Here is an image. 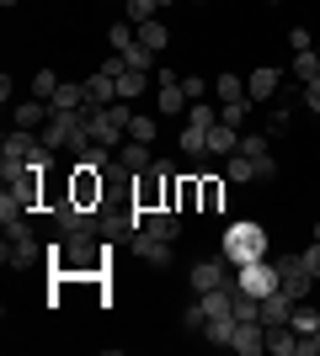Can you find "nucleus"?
<instances>
[{"label":"nucleus","mask_w":320,"mask_h":356,"mask_svg":"<svg viewBox=\"0 0 320 356\" xmlns=\"http://www.w3.org/2000/svg\"><path fill=\"white\" fill-rule=\"evenodd\" d=\"M182 154L187 160H203V154H208V128H192V122H187L182 128Z\"/></svg>","instance_id":"b1692460"},{"label":"nucleus","mask_w":320,"mask_h":356,"mask_svg":"<svg viewBox=\"0 0 320 356\" xmlns=\"http://www.w3.org/2000/svg\"><path fill=\"white\" fill-rule=\"evenodd\" d=\"M289 48H294V54H299V48H315V38H310V27H294V32H289Z\"/></svg>","instance_id":"58836bf2"},{"label":"nucleus","mask_w":320,"mask_h":356,"mask_svg":"<svg viewBox=\"0 0 320 356\" xmlns=\"http://www.w3.org/2000/svg\"><path fill=\"white\" fill-rule=\"evenodd\" d=\"M176 213H198V176H176Z\"/></svg>","instance_id":"a878e982"},{"label":"nucleus","mask_w":320,"mask_h":356,"mask_svg":"<svg viewBox=\"0 0 320 356\" xmlns=\"http://www.w3.org/2000/svg\"><path fill=\"white\" fill-rule=\"evenodd\" d=\"M229 351H241V356H261V351H267V325H261V319H235Z\"/></svg>","instance_id":"423d86ee"},{"label":"nucleus","mask_w":320,"mask_h":356,"mask_svg":"<svg viewBox=\"0 0 320 356\" xmlns=\"http://www.w3.org/2000/svg\"><path fill=\"white\" fill-rule=\"evenodd\" d=\"M235 149H241V128H224V122H219V128H208V154H235Z\"/></svg>","instance_id":"6ab92c4d"},{"label":"nucleus","mask_w":320,"mask_h":356,"mask_svg":"<svg viewBox=\"0 0 320 356\" xmlns=\"http://www.w3.org/2000/svg\"><path fill=\"white\" fill-rule=\"evenodd\" d=\"M289 74L299 80V86H305V80H315V74H320V54H315V48H299V54H294V64H289Z\"/></svg>","instance_id":"4be33fe9"},{"label":"nucleus","mask_w":320,"mask_h":356,"mask_svg":"<svg viewBox=\"0 0 320 356\" xmlns=\"http://www.w3.org/2000/svg\"><path fill=\"white\" fill-rule=\"evenodd\" d=\"M0 255H6V266H11V271H27V266H38V261H48V245L27 229V234H6V250H0Z\"/></svg>","instance_id":"7ed1b4c3"},{"label":"nucleus","mask_w":320,"mask_h":356,"mask_svg":"<svg viewBox=\"0 0 320 356\" xmlns=\"http://www.w3.org/2000/svg\"><path fill=\"white\" fill-rule=\"evenodd\" d=\"M123 59H128V70H155V59H160V54H155V48H144L134 38V48H123Z\"/></svg>","instance_id":"473e14b6"},{"label":"nucleus","mask_w":320,"mask_h":356,"mask_svg":"<svg viewBox=\"0 0 320 356\" xmlns=\"http://www.w3.org/2000/svg\"><path fill=\"white\" fill-rule=\"evenodd\" d=\"M277 86H283V70L261 64V70H251V74H245V102H251V106L277 102Z\"/></svg>","instance_id":"39448f33"},{"label":"nucleus","mask_w":320,"mask_h":356,"mask_svg":"<svg viewBox=\"0 0 320 356\" xmlns=\"http://www.w3.org/2000/svg\"><path fill=\"white\" fill-rule=\"evenodd\" d=\"M289 325L299 330V335H315V330H320V314L310 309V298H305V303H294V314H289Z\"/></svg>","instance_id":"cd10ccee"},{"label":"nucleus","mask_w":320,"mask_h":356,"mask_svg":"<svg viewBox=\"0 0 320 356\" xmlns=\"http://www.w3.org/2000/svg\"><path fill=\"white\" fill-rule=\"evenodd\" d=\"M203 325H208V309L203 303H182V330H198L203 335Z\"/></svg>","instance_id":"c9c22d12"},{"label":"nucleus","mask_w":320,"mask_h":356,"mask_svg":"<svg viewBox=\"0 0 320 356\" xmlns=\"http://www.w3.org/2000/svg\"><path fill=\"white\" fill-rule=\"evenodd\" d=\"M150 90V70H128V74H118V102H139Z\"/></svg>","instance_id":"a211bd4d"},{"label":"nucleus","mask_w":320,"mask_h":356,"mask_svg":"<svg viewBox=\"0 0 320 356\" xmlns=\"http://www.w3.org/2000/svg\"><path fill=\"white\" fill-rule=\"evenodd\" d=\"M229 335H235V314H219V319L203 325V341H213V346H229Z\"/></svg>","instance_id":"bb28decb"},{"label":"nucleus","mask_w":320,"mask_h":356,"mask_svg":"<svg viewBox=\"0 0 320 356\" xmlns=\"http://www.w3.org/2000/svg\"><path fill=\"white\" fill-rule=\"evenodd\" d=\"M48 112H54V106H48V102H38V96H27V102H16V112H11V118H16V128H27V134H38V128H43V122H48Z\"/></svg>","instance_id":"ddd939ff"},{"label":"nucleus","mask_w":320,"mask_h":356,"mask_svg":"<svg viewBox=\"0 0 320 356\" xmlns=\"http://www.w3.org/2000/svg\"><path fill=\"white\" fill-rule=\"evenodd\" d=\"M235 287L241 293H251V298H261V293H273L277 287V261H245V266H235Z\"/></svg>","instance_id":"20e7f679"},{"label":"nucleus","mask_w":320,"mask_h":356,"mask_svg":"<svg viewBox=\"0 0 320 356\" xmlns=\"http://www.w3.org/2000/svg\"><path fill=\"white\" fill-rule=\"evenodd\" d=\"M155 106H160L166 118H176V112L187 106V90H182V80H176L171 70H160V86H155Z\"/></svg>","instance_id":"9d476101"},{"label":"nucleus","mask_w":320,"mask_h":356,"mask_svg":"<svg viewBox=\"0 0 320 356\" xmlns=\"http://www.w3.org/2000/svg\"><path fill=\"white\" fill-rule=\"evenodd\" d=\"M48 106H59V112H80V106H86V80H64Z\"/></svg>","instance_id":"f3484780"},{"label":"nucleus","mask_w":320,"mask_h":356,"mask_svg":"<svg viewBox=\"0 0 320 356\" xmlns=\"http://www.w3.org/2000/svg\"><path fill=\"white\" fill-rule=\"evenodd\" d=\"M213 96H219V102H245V74H219V80H213Z\"/></svg>","instance_id":"5701e85b"},{"label":"nucleus","mask_w":320,"mask_h":356,"mask_svg":"<svg viewBox=\"0 0 320 356\" xmlns=\"http://www.w3.org/2000/svg\"><path fill=\"white\" fill-rule=\"evenodd\" d=\"M294 314V298L283 293V287H273V293H261V325H283Z\"/></svg>","instance_id":"dca6fc26"},{"label":"nucleus","mask_w":320,"mask_h":356,"mask_svg":"<svg viewBox=\"0 0 320 356\" xmlns=\"http://www.w3.org/2000/svg\"><path fill=\"white\" fill-rule=\"evenodd\" d=\"M315 239H320V218H315Z\"/></svg>","instance_id":"37998d69"},{"label":"nucleus","mask_w":320,"mask_h":356,"mask_svg":"<svg viewBox=\"0 0 320 356\" xmlns=\"http://www.w3.org/2000/svg\"><path fill=\"white\" fill-rule=\"evenodd\" d=\"M267 6H283V0H267Z\"/></svg>","instance_id":"a18cd8bd"},{"label":"nucleus","mask_w":320,"mask_h":356,"mask_svg":"<svg viewBox=\"0 0 320 356\" xmlns=\"http://www.w3.org/2000/svg\"><path fill=\"white\" fill-rule=\"evenodd\" d=\"M315 54H320V43H315Z\"/></svg>","instance_id":"49530a36"},{"label":"nucleus","mask_w":320,"mask_h":356,"mask_svg":"<svg viewBox=\"0 0 320 356\" xmlns=\"http://www.w3.org/2000/svg\"><path fill=\"white\" fill-rule=\"evenodd\" d=\"M224 255H208V261H198V266L187 271V282H192V293H213V287H224L229 277H224Z\"/></svg>","instance_id":"0eeeda50"},{"label":"nucleus","mask_w":320,"mask_h":356,"mask_svg":"<svg viewBox=\"0 0 320 356\" xmlns=\"http://www.w3.org/2000/svg\"><path fill=\"white\" fill-rule=\"evenodd\" d=\"M241 154H251V160H257L261 181H273V176H277L273 154H267V134H241Z\"/></svg>","instance_id":"f8f14e48"},{"label":"nucleus","mask_w":320,"mask_h":356,"mask_svg":"<svg viewBox=\"0 0 320 356\" xmlns=\"http://www.w3.org/2000/svg\"><path fill=\"white\" fill-rule=\"evenodd\" d=\"M219 255L229 266H245V261H261L267 255V223L257 218H235L224 223V239H219Z\"/></svg>","instance_id":"f257e3e1"},{"label":"nucleus","mask_w":320,"mask_h":356,"mask_svg":"<svg viewBox=\"0 0 320 356\" xmlns=\"http://www.w3.org/2000/svg\"><path fill=\"white\" fill-rule=\"evenodd\" d=\"M86 102H91V106H112V102H118V80H112L107 70L86 74Z\"/></svg>","instance_id":"2eb2a0df"},{"label":"nucleus","mask_w":320,"mask_h":356,"mask_svg":"<svg viewBox=\"0 0 320 356\" xmlns=\"http://www.w3.org/2000/svg\"><path fill=\"white\" fill-rule=\"evenodd\" d=\"M102 70L112 74V80H118V74H128V59H123V54H107V59H102Z\"/></svg>","instance_id":"ea45409f"},{"label":"nucleus","mask_w":320,"mask_h":356,"mask_svg":"<svg viewBox=\"0 0 320 356\" xmlns=\"http://www.w3.org/2000/svg\"><path fill=\"white\" fill-rule=\"evenodd\" d=\"M224 176H229V181H261V170H257V160H251V154H241V149H235V154L224 160Z\"/></svg>","instance_id":"412c9836"},{"label":"nucleus","mask_w":320,"mask_h":356,"mask_svg":"<svg viewBox=\"0 0 320 356\" xmlns=\"http://www.w3.org/2000/svg\"><path fill=\"white\" fill-rule=\"evenodd\" d=\"M187 122H192V128H219V106H208V102H187Z\"/></svg>","instance_id":"c756f323"},{"label":"nucleus","mask_w":320,"mask_h":356,"mask_svg":"<svg viewBox=\"0 0 320 356\" xmlns=\"http://www.w3.org/2000/svg\"><path fill=\"white\" fill-rule=\"evenodd\" d=\"M299 102H305L310 112L320 118V74H315V80H305V90H299Z\"/></svg>","instance_id":"e433bc0d"},{"label":"nucleus","mask_w":320,"mask_h":356,"mask_svg":"<svg viewBox=\"0 0 320 356\" xmlns=\"http://www.w3.org/2000/svg\"><path fill=\"white\" fill-rule=\"evenodd\" d=\"M134 38H139V27L128 22V16H118V22L107 27V48H112V54H123V48H134Z\"/></svg>","instance_id":"aec40b11"},{"label":"nucleus","mask_w":320,"mask_h":356,"mask_svg":"<svg viewBox=\"0 0 320 356\" xmlns=\"http://www.w3.org/2000/svg\"><path fill=\"white\" fill-rule=\"evenodd\" d=\"M150 144H139V138H123L118 144V170H128V176H144L150 170Z\"/></svg>","instance_id":"9b49d317"},{"label":"nucleus","mask_w":320,"mask_h":356,"mask_svg":"<svg viewBox=\"0 0 320 356\" xmlns=\"http://www.w3.org/2000/svg\"><path fill=\"white\" fill-rule=\"evenodd\" d=\"M305 261H310V271H315V282H320V239H315V245L305 250Z\"/></svg>","instance_id":"a19ab883"},{"label":"nucleus","mask_w":320,"mask_h":356,"mask_svg":"<svg viewBox=\"0 0 320 356\" xmlns=\"http://www.w3.org/2000/svg\"><path fill=\"white\" fill-rule=\"evenodd\" d=\"M299 356H320V330H315V335H305V351H299Z\"/></svg>","instance_id":"79ce46f5"},{"label":"nucleus","mask_w":320,"mask_h":356,"mask_svg":"<svg viewBox=\"0 0 320 356\" xmlns=\"http://www.w3.org/2000/svg\"><path fill=\"white\" fill-rule=\"evenodd\" d=\"M245 118H251V102H219V122L224 128H245Z\"/></svg>","instance_id":"7c9ffc66"},{"label":"nucleus","mask_w":320,"mask_h":356,"mask_svg":"<svg viewBox=\"0 0 320 356\" xmlns=\"http://www.w3.org/2000/svg\"><path fill=\"white\" fill-rule=\"evenodd\" d=\"M0 6H16V0H0Z\"/></svg>","instance_id":"c03bdc74"},{"label":"nucleus","mask_w":320,"mask_h":356,"mask_svg":"<svg viewBox=\"0 0 320 356\" xmlns=\"http://www.w3.org/2000/svg\"><path fill=\"white\" fill-rule=\"evenodd\" d=\"M229 208V176H198V213Z\"/></svg>","instance_id":"6e6552de"},{"label":"nucleus","mask_w":320,"mask_h":356,"mask_svg":"<svg viewBox=\"0 0 320 356\" xmlns=\"http://www.w3.org/2000/svg\"><path fill=\"white\" fill-rule=\"evenodd\" d=\"M277 287L294 298V303H305L310 287H315V271H310L305 255H277Z\"/></svg>","instance_id":"f03ea898"},{"label":"nucleus","mask_w":320,"mask_h":356,"mask_svg":"<svg viewBox=\"0 0 320 356\" xmlns=\"http://www.w3.org/2000/svg\"><path fill=\"white\" fill-rule=\"evenodd\" d=\"M155 118H144V112H134V122H128V138H139V144H155Z\"/></svg>","instance_id":"72a5a7b5"},{"label":"nucleus","mask_w":320,"mask_h":356,"mask_svg":"<svg viewBox=\"0 0 320 356\" xmlns=\"http://www.w3.org/2000/svg\"><path fill=\"white\" fill-rule=\"evenodd\" d=\"M144 229L176 245V234H182V213H176V208H155V213H144Z\"/></svg>","instance_id":"4468645a"},{"label":"nucleus","mask_w":320,"mask_h":356,"mask_svg":"<svg viewBox=\"0 0 320 356\" xmlns=\"http://www.w3.org/2000/svg\"><path fill=\"white\" fill-rule=\"evenodd\" d=\"M155 11H160V0H123V16H128L134 27H144V22H155Z\"/></svg>","instance_id":"c85d7f7f"},{"label":"nucleus","mask_w":320,"mask_h":356,"mask_svg":"<svg viewBox=\"0 0 320 356\" xmlns=\"http://www.w3.org/2000/svg\"><path fill=\"white\" fill-rule=\"evenodd\" d=\"M139 43H144V48H155V54H160V48L171 43V27H166V22H160V16H155V22H144V27H139Z\"/></svg>","instance_id":"393cba45"},{"label":"nucleus","mask_w":320,"mask_h":356,"mask_svg":"<svg viewBox=\"0 0 320 356\" xmlns=\"http://www.w3.org/2000/svg\"><path fill=\"white\" fill-rule=\"evenodd\" d=\"M134 255H139V261H150V266H171V261H176V255H171V239L150 234V229H139V234H134Z\"/></svg>","instance_id":"1a4fd4ad"},{"label":"nucleus","mask_w":320,"mask_h":356,"mask_svg":"<svg viewBox=\"0 0 320 356\" xmlns=\"http://www.w3.org/2000/svg\"><path fill=\"white\" fill-rule=\"evenodd\" d=\"M289 128H294V106H273V112H267V134H289Z\"/></svg>","instance_id":"f704fd0d"},{"label":"nucleus","mask_w":320,"mask_h":356,"mask_svg":"<svg viewBox=\"0 0 320 356\" xmlns=\"http://www.w3.org/2000/svg\"><path fill=\"white\" fill-rule=\"evenodd\" d=\"M182 90H187V102H203V96H208V80H198V74H187V80H182Z\"/></svg>","instance_id":"4c0bfd02"},{"label":"nucleus","mask_w":320,"mask_h":356,"mask_svg":"<svg viewBox=\"0 0 320 356\" xmlns=\"http://www.w3.org/2000/svg\"><path fill=\"white\" fill-rule=\"evenodd\" d=\"M59 86H64V80L54 70H38V74H32V96H38V102H54V90H59Z\"/></svg>","instance_id":"2f4dec72"}]
</instances>
